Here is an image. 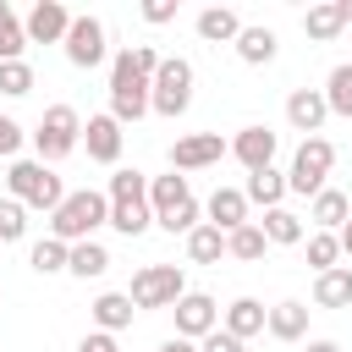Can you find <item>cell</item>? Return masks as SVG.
I'll use <instances>...</instances> for the list:
<instances>
[{
	"label": "cell",
	"instance_id": "6da1fadb",
	"mask_svg": "<svg viewBox=\"0 0 352 352\" xmlns=\"http://www.w3.org/2000/svg\"><path fill=\"white\" fill-rule=\"evenodd\" d=\"M99 226H110V198L104 192H94V187H82V192H66L60 198V209L50 214V236L55 242H94V231Z\"/></svg>",
	"mask_w": 352,
	"mask_h": 352
},
{
	"label": "cell",
	"instance_id": "7a4b0ae2",
	"mask_svg": "<svg viewBox=\"0 0 352 352\" xmlns=\"http://www.w3.org/2000/svg\"><path fill=\"white\" fill-rule=\"evenodd\" d=\"M110 226L121 236H143L154 226V209H148V176L143 170H116L110 176Z\"/></svg>",
	"mask_w": 352,
	"mask_h": 352
},
{
	"label": "cell",
	"instance_id": "3957f363",
	"mask_svg": "<svg viewBox=\"0 0 352 352\" xmlns=\"http://www.w3.org/2000/svg\"><path fill=\"white\" fill-rule=\"evenodd\" d=\"M6 187H11V198L22 204V209H60V176L50 170V165H38V160H11V170H6Z\"/></svg>",
	"mask_w": 352,
	"mask_h": 352
},
{
	"label": "cell",
	"instance_id": "277c9868",
	"mask_svg": "<svg viewBox=\"0 0 352 352\" xmlns=\"http://www.w3.org/2000/svg\"><path fill=\"white\" fill-rule=\"evenodd\" d=\"M110 116L126 126V121H143L148 116V77L132 66V55L121 50L116 66H110Z\"/></svg>",
	"mask_w": 352,
	"mask_h": 352
},
{
	"label": "cell",
	"instance_id": "5b68a950",
	"mask_svg": "<svg viewBox=\"0 0 352 352\" xmlns=\"http://www.w3.org/2000/svg\"><path fill=\"white\" fill-rule=\"evenodd\" d=\"M187 104H192V66L182 55H165L160 72H154V82H148V110H160V116L176 121Z\"/></svg>",
	"mask_w": 352,
	"mask_h": 352
},
{
	"label": "cell",
	"instance_id": "8992f818",
	"mask_svg": "<svg viewBox=\"0 0 352 352\" xmlns=\"http://www.w3.org/2000/svg\"><path fill=\"white\" fill-rule=\"evenodd\" d=\"M77 143H82V121H77V110H72V104H50V110H44V121H38V132H33L38 165L66 160Z\"/></svg>",
	"mask_w": 352,
	"mask_h": 352
},
{
	"label": "cell",
	"instance_id": "52a82bcc",
	"mask_svg": "<svg viewBox=\"0 0 352 352\" xmlns=\"http://www.w3.org/2000/svg\"><path fill=\"white\" fill-rule=\"evenodd\" d=\"M187 292V280H182V270L176 264H143L138 275H132V308H176V297Z\"/></svg>",
	"mask_w": 352,
	"mask_h": 352
},
{
	"label": "cell",
	"instance_id": "ba28073f",
	"mask_svg": "<svg viewBox=\"0 0 352 352\" xmlns=\"http://www.w3.org/2000/svg\"><path fill=\"white\" fill-rule=\"evenodd\" d=\"M330 165H336V148H330L324 138H302V148H297V160H292V170H286V192L314 198V192L324 187Z\"/></svg>",
	"mask_w": 352,
	"mask_h": 352
},
{
	"label": "cell",
	"instance_id": "9c48e42d",
	"mask_svg": "<svg viewBox=\"0 0 352 352\" xmlns=\"http://www.w3.org/2000/svg\"><path fill=\"white\" fill-rule=\"evenodd\" d=\"M60 44H66V60L88 72V66L104 60V22H99V16H72V28H66Z\"/></svg>",
	"mask_w": 352,
	"mask_h": 352
},
{
	"label": "cell",
	"instance_id": "30bf717a",
	"mask_svg": "<svg viewBox=\"0 0 352 352\" xmlns=\"http://www.w3.org/2000/svg\"><path fill=\"white\" fill-rule=\"evenodd\" d=\"M66 28H72V11H66L60 0H38V6L28 11V22H22V33H28L33 44H60Z\"/></svg>",
	"mask_w": 352,
	"mask_h": 352
},
{
	"label": "cell",
	"instance_id": "8fae6325",
	"mask_svg": "<svg viewBox=\"0 0 352 352\" xmlns=\"http://www.w3.org/2000/svg\"><path fill=\"white\" fill-rule=\"evenodd\" d=\"M214 297H204V292H182L176 297V336L182 341H192V336H209L214 330Z\"/></svg>",
	"mask_w": 352,
	"mask_h": 352
},
{
	"label": "cell",
	"instance_id": "7c38bea8",
	"mask_svg": "<svg viewBox=\"0 0 352 352\" xmlns=\"http://www.w3.org/2000/svg\"><path fill=\"white\" fill-rule=\"evenodd\" d=\"M220 154H226L220 132H192V138H176V143H170V165H176V170H198V165H214Z\"/></svg>",
	"mask_w": 352,
	"mask_h": 352
},
{
	"label": "cell",
	"instance_id": "4fadbf2b",
	"mask_svg": "<svg viewBox=\"0 0 352 352\" xmlns=\"http://www.w3.org/2000/svg\"><path fill=\"white\" fill-rule=\"evenodd\" d=\"M82 143H88V160L116 165V160H121V121H116V116H88Z\"/></svg>",
	"mask_w": 352,
	"mask_h": 352
},
{
	"label": "cell",
	"instance_id": "5bb4252c",
	"mask_svg": "<svg viewBox=\"0 0 352 352\" xmlns=\"http://www.w3.org/2000/svg\"><path fill=\"white\" fill-rule=\"evenodd\" d=\"M231 154H236L248 170H264V165L275 160V132H270V126H242L236 143H231Z\"/></svg>",
	"mask_w": 352,
	"mask_h": 352
},
{
	"label": "cell",
	"instance_id": "9a60e30c",
	"mask_svg": "<svg viewBox=\"0 0 352 352\" xmlns=\"http://www.w3.org/2000/svg\"><path fill=\"white\" fill-rule=\"evenodd\" d=\"M324 116H330V110H324V94H314V88H297V94L286 99V121H292L297 132H308V138L324 126Z\"/></svg>",
	"mask_w": 352,
	"mask_h": 352
},
{
	"label": "cell",
	"instance_id": "2e32d148",
	"mask_svg": "<svg viewBox=\"0 0 352 352\" xmlns=\"http://www.w3.org/2000/svg\"><path fill=\"white\" fill-rule=\"evenodd\" d=\"M209 226L214 231H236V226H248V198L236 192V187H214V198H209Z\"/></svg>",
	"mask_w": 352,
	"mask_h": 352
},
{
	"label": "cell",
	"instance_id": "e0dca14e",
	"mask_svg": "<svg viewBox=\"0 0 352 352\" xmlns=\"http://www.w3.org/2000/svg\"><path fill=\"white\" fill-rule=\"evenodd\" d=\"M264 330H270L275 341H302V336H308V302H275V308L264 314Z\"/></svg>",
	"mask_w": 352,
	"mask_h": 352
},
{
	"label": "cell",
	"instance_id": "ac0fdd59",
	"mask_svg": "<svg viewBox=\"0 0 352 352\" xmlns=\"http://www.w3.org/2000/svg\"><path fill=\"white\" fill-rule=\"evenodd\" d=\"M264 302L258 297H236L231 308H226V336H236V341H248V336H258L264 330Z\"/></svg>",
	"mask_w": 352,
	"mask_h": 352
},
{
	"label": "cell",
	"instance_id": "d6986e66",
	"mask_svg": "<svg viewBox=\"0 0 352 352\" xmlns=\"http://www.w3.org/2000/svg\"><path fill=\"white\" fill-rule=\"evenodd\" d=\"M341 28H346V11H341V0L308 6V16H302V33H308V38H319V44H330Z\"/></svg>",
	"mask_w": 352,
	"mask_h": 352
},
{
	"label": "cell",
	"instance_id": "ffe728a7",
	"mask_svg": "<svg viewBox=\"0 0 352 352\" xmlns=\"http://www.w3.org/2000/svg\"><path fill=\"white\" fill-rule=\"evenodd\" d=\"M248 204H264V209H280V198H286V176L275 170V165H264V170H248V192H242Z\"/></svg>",
	"mask_w": 352,
	"mask_h": 352
},
{
	"label": "cell",
	"instance_id": "44dd1931",
	"mask_svg": "<svg viewBox=\"0 0 352 352\" xmlns=\"http://www.w3.org/2000/svg\"><path fill=\"white\" fill-rule=\"evenodd\" d=\"M346 214H352L346 192H336V187H319V192H314V209H308V220H314L319 231H336V226H346Z\"/></svg>",
	"mask_w": 352,
	"mask_h": 352
},
{
	"label": "cell",
	"instance_id": "7402d4cb",
	"mask_svg": "<svg viewBox=\"0 0 352 352\" xmlns=\"http://www.w3.org/2000/svg\"><path fill=\"white\" fill-rule=\"evenodd\" d=\"M132 314H138V308H132V297H126V292H104V297L94 302V324H99L104 336L126 330V324H132Z\"/></svg>",
	"mask_w": 352,
	"mask_h": 352
},
{
	"label": "cell",
	"instance_id": "603a6c76",
	"mask_svg": "<svg viewBox=\"0 0 352 352\" xmlns=\"http://www.w3.org/2000/svg\"><path fill=\"white\" fill-rule=\"evenodd\" d=\"M314 302L319 308H352V270H324L319 280H314Z\"/></svg>",
	"mask_w": 352,
	"mask_h": 352
},
{
	"label": "cell",
	"instance_id": "cb8c5ba5",
	"mask_svg": "<svg viewBox=\"0 0 352 352\" xmlns=\"http://www.w3.org/2000/svg\"><path fill=\"white\" fill-rule=\"evenodd\" d=\"M236 33H242L236 11H226V6L198 11V38H209V44H236Z\"/></svg>",
	"mask_w": 352,
	"mask_h": 352
},
{
	"label": "cell",
	"instance_id": "d4e9b609",
	"mask_svg": "<svg viewBox=\"0 0 352 352\" xmlns=\"http://www.w3.org/2000/svg\"><path fill=\"white\" fill-rule=\"evenodd\" d=\"M192 192H187V176H154L148 182V209H154V220H165L176 204H187Z\"/></svg>",
	"mask_w": 352,
	"mask_h": 352
},
{
	"label": "cell",
	"instance_id": "484cf974",
	"mask_svg": "<svg viewBox=\"0 0 352 352\" xmlns=\"http://www.w3.org/2000/svg\"><path fill=\"white\" fill-rule=\"evenodd\" d=\"M66 270H72L77 280H94V275L110 270V253H104L99 242H72V248H66Z\"/></svg>",
	"mask_w": 352,
	"mask_h": 352
},
{
	"label": "cell",
	"instance_id": "4316f807",
	"mask_svg": "<svg viewBox=\"0 0 352 352\" xmlns=\"http://www.w3.org/2000/svg\"><path fill=\"white\" fill-rule=\"evenodd\" d=\"M264 242H280V248H292V242H302L308 231H302V214H292V209H264Z\"/></svg>",
	"mask_w": 352,
	"mask_h": 352
},
{
	"label": "cell",
	"instance_id": "83f0119b",
	"mask_svg": "<svg viewBox=\"0 0 352 352\" xmlns=\"http://www.w3.org/2000/svg\"><path fill=\"white\" fill-rule=\"evenodd\" d=\"M220 253H226V231H214V226H192L187 231V258L192 264H220Z\"/></svg>",
	"mask_w": 352,
	"mask_h": 352
},
{
	"label": "cell",
	"instance_id": "f1b7e54d",
	"mask_svg": "<svg viewBox=\"0 0 352 352\" xmlns=\"http://www.w3.org/2000/svg\"><path fill=\"white\" fill-rule=\"evenodd\" d=\"M236 55H242L248 66L275 60V33H270V28H242V33H236Z\"/></svg>",
	"mask_w": 352,
	"mask_h": 352
},
{
	"label": "cell",
	"instance_id": "f546056e",
	"mask_svg": "<svg viewBox=\"0 0 352 352\" xmlns=\"http://www.w3.org/2000/svg\"><path fill=\"white\" fill-rule=\"evenodd\" d=\"M22 50H28V33H22L16 11L0 0V66H6V60H22Z\"/></svg>",
	"mask_w": 352,
	"mask_h": 352
},
{
	"label": "cell",
	"instance_id": "4dcf8cb0",
	"mask_svg": "<svg viewBox=\"0 0 352 352\" xmlns=\"http://www.w3.org/2000/svg\"><path fill=\"white\" fill-rule=\"evenodd\" d=\"M264 248H270V242H264V231H258L253 220H248V226H236V231L226 236V253H231V258H248V264H253V258H264Z\"/></svg>",
	"mask_w": 352,
	"mask_h": 352
},
{
	"label": "cell",
	"instance_id": "1f68e13d",
	"mask_svg": "<svg viewBox=\"0 0 352 352\" xmlns=\"http://www.w3.org/2000/svg\"><path fill=\"white\" fill-rule=\"evenodd\" d=\"M324 110L352 116V66H336V72H330V82H324Z\"/></svg>",
	"mask_w": 352,
	"mask_h": 352
},
{
	"label": "cell",
	"instance_id": "d6a6232c",
	"mask_svg": "<svg viewBox=\"0 0 352 352\" xmlns=\"http://www.w3.org/2000/svg\"><path fill=\"white\" fill-rule=\"evenodd\" d=\"M28 264H33L38 275H60V270H66V242H55V236H44V242H33V253H28Z\"/></svg>",
	"mask_w": 352,
	"mask_h": 352
},
{
	"label": "cell",
	"instance_id": "836d02e7",
	"mask_svg": "<svg viewBox=\"0 0 352 352\" xmlns=\"http://www.w3.org/2000/svg\"><path fill=\"white\" fill-rule=\"evenodd\" d=\"M336 258H341V242H336V231H314V236H308V264L324 275V270H336Z\"/></svg>",
	"mask_w": 352,
	"mask_h": 352
},
{
	"label": "cell",
	"instance_id": "e575fe53",
	"mask_svg": "<svg viewBox=\"0 0 352 352\" xmlns=\"http://www.w3.org/2000/svg\"><path fill=\"white\" fill-rule=\"evenodd\" d=\"M0 94H11V99L33 94V66H28V60H6V66H0Z\"/></svg>",
	"mask_w": 352,
	"mask_h": 352
},
{
	"label": "cell",
	"instance_id": "d590c367",
	"mask_svg": "<svg viewBox=\"0 0 352 352\" xmlns=\"http://www.w3.org/2000/svg\"><path fill=\"white\" fill-rule=\"evenodd\" d=\"M22 231H28V209L16 198H0V242H22Z\"/></svg>",
	"mask_w": 352,
	"mask_h": 352
},
{
	"label": "cell",
	"instance_id": "8d00e7d4",
	"mask_svg": "<svg viewBox=\"0 0 352 352\" xmlns=\"http://www.w3.org/2000/svg\"><path fill=\"white\" fill-rule=\"evenodd\" d=\"M160 226H165L170 236H176V231H192V226H204V220H198V198H187V204H176V209H170V214H165Z\"/></svg>",
	"mask_w": 352,
	"mask_h": 352
},
{
	"label": "cell",
	"instance_id": "74e56055",
	"mask_svg": "<svg viewBox=\"0 0 352 352\" xmlns=\"http://www.w3.org/2000/svg\"><path fill=\"white\" fill-rule=\"evenodd\" d=\"M16 148H22V126H16L11 116H0V160H11Z\"/></svg>",
	"mask_w": 352,
	"mask_h": 352
},
{
	"label": "cell",
	"instance_id": "f35d334b",
	"mask_svg": "<svg viewBox=\"0 0 352 352\" xmlns=\"http://www.w3.org/2000/svg\"><path fill=\"white\" fill-rule=\"evenodd\" d=\"M204 352H242V341H236V336H226V330L214 324V330L204 336Z\"/></svg>",
	"mask_w": 352,
	"mask_h": 352
},
{
	"label": "cell",
	"instance_id": "ab89813d",
	"mask_svg": "<svg viewBox=\"0 0 352 352\" xmlns=\"http://www.w3.org/2000/svg\"><path fill=\"white\" fill-rule=\"evenodd\" d=\"M170 16H176L170 0H148V6H143V22H170Z\"/></svg>",
	"mask_w": 352,
	"mask_h": 352
},
{
	"label": "cell",
	"instance_id": "60d3db41",
	"mask_svg": "<svg viewBox=\"0 0 352 352\" xmlns=\"http://www.w3.org/2000/svg\"><path fill=\"white\" fill-rule=\"evenodd\" d=\"M77 352H116V336L94 330V336H82V346H77Z\"/></svg>",
	"mask_w": 352,
	"mask_h": 352
},
{
	"label": "cell",
	"instance_id": "b9f144b4",
	"mask_svg": "<svg viewBox=\"0 0 352 352\" xmlns=\"http://www.w3.org/2000/svg\"><path fill=\"white\" fill-rule=\"evenodd\" d=\"M336 242H341V253H346V258H352V214H346V226H341V231H336Z\"/></svg>",
	"mask_w": 352,
	"mask_h": 352
},
{
	"label": "cell",
	"instance_id": "7bdbcfd3",
	"mask_svg": "<svg viewBox=\"0 0 352 352\" xmlns=\"http://www.w3.org/2000/svg\"><path fill=\"white\" fill-rule=\"evenodd\" d=\"M160 352H198V346H192V341H182V336H170V341H165Z\"/></svg>",
	"mask_w": 352,
	"mask_h": 352
},
{
	"label": "cell",
	"instance_id": "ee69618b",
	"mask_svg": "<svg viewBox=\"0 0 352 352\" xmlns=\"http://www.w3.org/2000/svg\"><path fill=\"white\" fill-rule=\"evenodd\" d=\"M308 352H341L336 341H308Z\"/></svg>",
	"mask_w": 352,
	"mask_h": 352
},
{
	"label": "cell",
	"instance_id": "f6af8a7d",
	"mask_svg": "<svg viewBox=\"0 0 352 352\" xmlns=\"http://www.w3.org/2000/svg\"><path fill=\"white\" fill-rule=\"evenodd\" d=\"M341 11H346V22H352V0H341Z\"/></svg>",
	"mask_w": 352,
	"mask_h": 352
},
{
	"label": "cell",
	"instance_id": "bcb514c9",
	"mask_svg": "<svg viewBox=\"0 0 352 352\" xmlns=\"http://www.w3.org/2000/svg\"><path fill=\"white\" fill-rule=\"evenodd\" d=\"M0 248H6V242H0Z\"/></svg>",
	"mask_w": 352,
	"mask_h": 352
}]
</instances>
